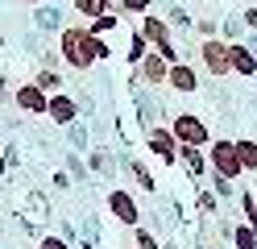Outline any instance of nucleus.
Wrapping results in <instances>:
<instances>
[{
  "instance_id": "obj_1",
  "label": "nucleus",
  "mask_w": 257,
  "mask_h": 249,
  "mask_svg": "<svg viewBox=\"0 0 257 249\" xmlns=\"http://www.w3.org/2000/svg\"><path fill=\"white\" fill-rule=\"evenodd\" d=\"M58 46H62V58H67L75 71H87L95 58H108V42L91 38L83 25H67V29H62V38H58Z\"/></svg>"
},
{
  "instance_id": "obj_2",
  "label": "nucleus",
  "mask_w": 257,
  "mask_h": 249,
  "mask_svg": "<svg viewBox=\"0 0 257 249\" xmlns=\"http://www.w3.org/2000/svg\"><path fill=\"white\" fill-rule=\"evenodd\" d=\"M170 133H174V141H179V145H195V149L212 145V133H207V125L199 121L195 112H179L170 121Z\"/></svg>"
},
{
  "instance_id": "obj_3",
  "label": "nucleus",
  "mask_w": 257,
  "mask_h": 249,
  "mask_svg": "<svg viewBox=\"0 0 257 249\" xmlns=\"http://www.w3.org/2000/svg\"><path fill=\"white\" fill-rule=\"evenodd\" d=\"M207 162H212V171L220 175V179H236V175H245V171H240V158H236V141H216L212 149H207Z\"/></svg>"
},
{
  "instance_id": "obj_4",
  "label": "nucleus",
  "mask_w": 257,
  "mask_h": 249,
  "mask_svg": "<svg viewBox=\"0 0 257 249\" xmlns=\"http://www.w3.org/2000/svg\"><path fill=\"white\" fill-rule=\"evenodd\" d=\"M199 58L212 75H228L232 71V42H220V38H207L199 46Z\"/></svg>"
},
{
  "instance_id": "obj_5",
  "label": "nucleus",
  "mask_w": 257,
  "mask_h": 249,
  "mask_svg": "<svg viewBox=\"0 0 257 249\" xmlns=\"http://www.w3.org/2000/svg\"><path fill=\"white\" fill-rule=\"evenodd\" d=\"M108 212L116 216L120 224H128V228H137V220H141V212H137V199L128 195V191H108Z\"/></svg>"
},
{
  "instance_id": "obj_6",
  "label": "nucleus",
  "mask_w": 257,
  "mask_h": 249,
  "mask_svg": "<svg viewBox=\"0 0 257 249\" xmlns=\"http://www.w3.org/2000/svg\"><path fill=\"white\" fill-rule=\"evenodd\" d=\"M13 100H17V108L29 112V116H46V104H50V96H46L38 83H21V88L13 92Z\"/></svg>"
},
{
  "instance_id": "obj_7",
  "label": "nucleus",
  "mask_w": 257,
  "mask_h": 249,
  "mask_svg": "<svg viewBox=\"0 0 257 249\" xmlns=\"http://www.w3.org/2000/svg\"><path fill=\"white\" fill-rule=\"evenodd\" d=\"M146 145H150L162 162H174V158H179V141H174V133H170V129L150 125V129H146Z\"/></svg>"
},
{
  "instance_id": "obj_8",
  "label": "nucleus",
  "mask_w": 257,
  "mask_h": 249,
  "mask_svg": "<svg viewBox=\"0 0 257 249\" xmlns=\"http://www.w3.org/2000/svg\"><path fill=\"white\" fill-rule=\"evenodd\" d=\"M141 38H146L154 50H162V46H170V29H166L162 17H141Z\"/></svg>"
},
{
  "instance_id": "obj_9",
  "label": "nucleus",
  "mask_w": 257,
  "mask_h": 249,
  "mask_svg": "<svg viewBox=\"0 0 257 249\" xmlns=\"http://www.w3.org/2000/svg\"><path fill=\"white\" fill-rule=\"evenodd\" d=\"M166 75H170V62L158 54V50H150V54L141 58V79L146 83H166Z\"/></svg>"
},
{
  "instance_id": "obj_10",
  "label": "nucleus",
  "mask_w": 257,
  "mask_h": 249,
  "mask_svg": "<svg viewBox=\"0 0 257 249\" xmlns=\"http://www.w3.org/2000/svg\"><path fill=\"white\" fill-rule=\"evenodd\" d=\"M166 83H170L174 92H195V88H199V75H195V66L174 62V66H170V75H166Z\"/></svg>"
},
{
  "instance_id": "obj_11",
  "label": "nucleus",
  "mask_w": 257,
  "mask_h": 249,
  "mask_svg": "<svg viewBox=\"0 0 257 249\" xmlns=\"http://www.w3.org/2000/svg\"><path fill=\"white\" fill-rule=\"evenodd\" d=\"M46 116H54L58 125H71L75 116H79V108H75V100H71V96H62V92H58V96H50V104H46Z\"/></svg>"
},
{
  "instance_id": "obj_12",
  "label": "nucleus",
  "mask_w": 257,
  "mask_h": 249,
  "mask_svg": "<svg viewBox=\"0 0 257 249\" xmlns=\"http://www.w3.org/2000/svg\"><path fill=\"white\" fill-rule=\"evenodd\" d=\"M232 71L236 75H257V54H253V50L249 46H240V42H232Z\"/></svg>"
},
{
  "instance_id": "obj_13",
  "label": "nucleus",
  "mask_w": 257,
  "mask_h": 249,
  "mask_svg": "<svg viewBox=\"0 0 257 249\" xmlns=\"http://www.w3.org/2000/svg\"><path fill=\"white\" fill-rule=\"evenodd\" d=\"M120 9V0H75V13H83V17H100V13H116Z\"/></svg>"
},
{
  "instance_id": "obj_14",
  "label": "nucleus",
  "mask_w": 257,
  "mask_h": 249,
  "mask_svg": "<svg viewBox=\"0 0 257 249\" xmlns=\"http://www.w3.org/2000/svg\"><path fill=\"white\" fill-rule=\"evenodd\" d=\"M236 158H240V171H257V141L240 137L236 141Z\"/></svg>"
},
{
  "instance_id": "obj_15",
  "label": "nucleus",
  "mask_w": 257,
  "mask_h": 249,
  "mask_svg": "<svg viewBox=\"0 0 257 249\" xmlns=\"http://www.w3.org/2000/svg\"><path fill=\"white\" fill-rule=\"evenodd\" d=\"M116 25H120V17H116V13H100V17H95V21L87 25V33H91V38H100V33L116 29Z\"/></svg>"
},
{
  "instance_id": "obj_16",
  "label": "nucleus",
  "mask_w": 257,
  "mask_h": 249,
  "mask_svg": "<svg viewBox=\"0 0 257 249\" xmlns=\"http://www.w3.org/2000/svg\"><path fill=\"white\" fill-rule=\"evenodd\" d=\"M34 83H38V88H42L46 96H58V88H62V75H58V71H42Z\"/></svg>"
},
{
  "instance_id": "obj_17",
  "label": "nucleus",
  "mask_w": 257,
  "mask_h": 249,
  "mask_svg": "<svg viewBox=\"0 0 257 249\" xmlns=\"http://www.w3.org/2000/svg\"><path fill=\"white\" fill-rule=\"evenodd\" d=\"M146 54H150V42L141 38V29H137V33H133V46H128V62L141 66V58H146Z\"/></svg>"
},
{
  "instance_id": "obj_18",
  "label": "nucleus",
  "mask_w": 257,
  "mask_h": 249,
  "mask_svg": "<svg viewBox=\"0 0 257 249\" xmlns=\"http://www.w3.org/2000/svg\"><path fill=\"white\" fill-rule=\"evenodd\" d=\"M232 241H236V249H257V232H253L249 224H240V228L232 232Z\"/></svg>"
},
{
  "instance_id": "obj_19",
  "label": "nucleus",
  "mask_w": 257,
  "mask_h": 249,
  "mask_svg": "<svg viewBox=\"0 0 257 249\" xmlns=\"http://www.w3.org/2000/svg\"><path fill=\"white\" fill-rule=\"evenodd\" d=\"M240 212H245V220H249V228L257 232V195H249V191L240 195Z\"/></svg>"
},
{
  "instance_id": "obj_20",
  "label": "nucleus",
  "mask_w": 257,
  "mask_h": 249,
  "mask_svg": "<svg viewBox=\"0 0 257 249\" xmlns=\"http://www.w3.org/2000/svg\"><path fill=\"white\" fill-rule=\"evenodd\" d=\"M183 149V158H187V166H191V175H203V154L195 145H179Z\"/></svg>"
},
{
  "instance_id": "obj_21",
  "label": "nucleus",
  "mask_w": 257,
  "mask_h": 249,
  "mask_svg": "<svg viewBox=\"0 0 257 249\" xmlns=\"http://www.w3.org/2000/svg\"><path fill=\"white\" fill-rule=\"evenodd\" d=\"M133 245H137V249H162V245H158V237H154V232H146V228L133 232Z\"/></svg>"
},
{
  "instance_id": "obj_22",
  "label": "nucleus",
  "mask_w": 257,
  "mask_h": 249,
  "mask_svg": "<svg viewBox=\"0 0 257 249\" xmlns=\"http://www.w3.org/2000/svg\"><path fill=\"white\" fill-rule=\"evenodd\" d=\"M38 249H71V241H62V237H42Z\"/></svg>"
},
{
  "instance_id": "obj_23",
  "label": "nucleus",
  "mask_w": 257,
  "mask_h": 249,
  "mask_svg": "<svg viewBox=\"0 0 257 249\" xmlns=\"http://www.w3.org/2000/svg\"><path fill=\"white\" fill-rule=\"evenodd\" d=\"M120 9H124V13H146L150 0H120Z\"/></svg>"
},
{
  "instance_id": "obj_24",
  "label": "nucleus",
  "mask_w": 257,
  "mask_h": 249,
  "mask_svg": "<svg viewBox=\"0 0 257 249\" xmlns=\"http://www.w3.org/2000/svg\"><path fill=\"white\" fill-rule=\"evenodd\" d=\"M133 175H137V183H141L146 191H154V179H150V171H146V166H133Z\"/></svg>"
},
{
  "instance_id": "obj_25",
  "label": "nucleus",
  "mask_w": 257,
  "mask_h": 249,
  "mask_svg": "<svg viewBox=\"0 0 257 249\" xmlns=\"http://www.w3.org/2000/svg\"><path fill=\"white\" fill-rule=\"evenodd\" d=\"M42 25H50V29H54V25H58V13H54V9H46V13H42Z\"/></svg>"
},
{
  "instance_id": "obj_26",
  "label": "nucleus",
  "mask_w": 257,
  "mask_h": 249,
  "mask_svg": "<svg viewBox=\"0 0 257 249\" xmlns=\"http://www.w3.org/2000/svg\"><path fill=\"white\" fill-rule=\"evenodd\" d=\"M245 21H249V25L257 29V9H249V13H245Z\"/></svg>"
},
{
  "instance_id": "obj_27",
  "label": "nucleus",
  "mask_w": 257,
  "mask_h": 249,
  "mask_svg": "<svg viewBox=\"0 0 257 249\" xmlns=\"http://www.w3.org/2000/svg\"><path fill=\"white\" fill-rule=\"evenodd\" d=\"M0 175H5V154H0Z\"/></svg>"
},
{
  "instance_id": "obj_28",
  "label": "nucleus",
  "mask_w": 257,
  "mask_h": 249,
  "mask_svg": "<svg viewBox=\"0 0 257 249\" xmlns=\"http://www.w3.org/2000/svg\"><path fill=\"white\" fill-rule=\"evenodd\" d=\"M0 92H5V75H0Z\"/></svg>"
},
{
  "instance_id": "obj_29",
  "label": "nucleus",
  "mask_w": 257,
  "mask_h": 249,
  "mask_svg": "<svg viewBox=\"0 0 257 249\" xmlns=\"http://www.w3.org/2000/svg\"><path fill=\"white\" fill-rule=\"evenodd\" d=\"M25 5H38V0H25Z\"/></svg>"
},
{
  "instance_id": "obj_30",
  "label": "nucleus",
  "mask_w": 257,
  "mask_h": 249,
  "mask_svg": "<svg viewBox=\"0 0 257 249\" xmlns=\"http://www.w3.org/2000/svg\"><path fill=\"white\" fill-rule=\"evenodd\" d=\"M0 133H5V129H0Z\"/></svg>"
}]
</instances>
